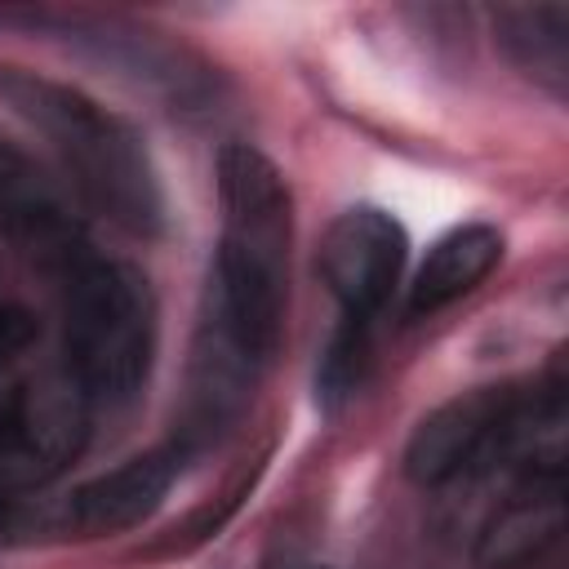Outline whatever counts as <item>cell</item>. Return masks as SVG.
Listing matches in <instances>:
<instances>
[{"mask_svg": "<svg viewBox=\"0 0 569 569\" xmlns=\"http://www.w3.org/2000/svg\"><path fill=\"white\" fill-rule=\"evenodd\" d=\"M218 204L222 236L209 262L200 311L244 333L258 351L276 356L293 244L289 187L262 151L231 142L218 151Z\"/></svg>", "mask_w": 569, "mask_h": 569, "instance_id": "1", "label": "cell"}, {"mask_svg": "<svg viewBox=\"0 0 569 569\" xmlns=\"http://www.w3.org/2000/svg\"><path fill=\"white\" fill-rule=\"evenodd\" d=\"M0 102L49 142L76 191L98 213L133 236H156L164 227L160 178L129 120L93 102L84 89L27 67H0Z\"/></svg>", "mask_w": 569, "mask_h": 569, "instance_id": "2", "label": "cell"}, {"mask_svg": "<svg viewBox=\"0 0 569 569\" xmlns=\"http://www.w3.org/2000/svg\"><path fill=\"white\" fill-rule=\"evenodd\" d=\"M156 356V293L133 262L67 258V378L93 405H129Z\"/></svg>", "mask_w": 569, "mask_h": 569, "instance_id": "3", "label": "cell"}, {"mask_svg": "<svg viewBox=\"0 0 569 569\" xmlns=\"http://www.w3.org/2000/svg\"><path fill=\"white\" fill-rule=\"evenodd\" d=\"M560 427V382L551 391L520 387H480L453 396L436 413L418 422L405 449V471L422 489H440L453 480H476L498 467H525L529 458L560 453L556 445H538L542 431Z\"/></svg>", "mask_w": 569, "mask_h": 569, "instance_id": "4", "label": "cell"}, {"mask_svg": "<svg viewBox=\"0 0 569 569\" xmlns=\"http://www.w3.org/2000/svg\"><path fill=\"white\" fill-rule=\"evenodd\" d=\"M89 436V400L62 378H27L0 391V498L49 485Z\"/></svg>", "mask_w": 569, "mask_h": 569, "instance_id": "5", "label": "cell"}, {"mask_svg": "<svg viewBox=\"0 0 569 569\" xmlns=\"http://www.w3.org/2000/svg\"><path fill=\"white\" fill-rule=\"evenodd\" d=\"M405 249H409L405 227L378 204H356L325 231L316 271L329 289V298L338 302L342 325L373 329V320L382 316V307L400 280Z\"/></svg>", "mask_w": 569, "mask_h": 569, "instance_id": "6", "label": "cell"}, {"mask_svg": "<svg viewBox=\"0 0 569 569\" xmlns=\"http://www.w3.org/2000/svg\"><path fill=\"white\" fill-rule=\"evenodd\" d=\"M565 533V467L560 453L516 467L507 493L476 533V560L485 569H525L542 560Z\"/></svg>", "mask_w": 569, "mask_h": 569, "instance_id": "7", "label": "cell"}, {"mask_svg": "<svg viewBox=\"0 0 569 569\" xmlns=\"http://www.w3.org/2000/svg\"><path fill=\"white\" fill-rule=\"evenodd\" d=\"M182 467L178 445L164 449H147L93 480H84L80 489H71V498L44 516V529L58 533H80V538H102V533H124L133 525H142L169 493L173 476Z\"/></svg>", "mask_w": 569, "mask_h": 569, "instance_id": "8", "label": "cell"}, {"mask_svg": "<svg viewBox=\"0 0 569 569\" xmlns=\"http://www.w3.org/2000/svg\"><path fill=\"white\" fill-rule=\"evenodd\" d=\"M498 258H502V236H498V227H489V222H467V227L445 231V236L427 249V258H422V267H418V276H413V284H409L405 316H409V320H422V316H436L440 307L458 302L462 293H471V289L498 267Z\"/></svg>", "mask_w": 569, "mask_h": 569, "instance_id": "9", "label": "cell"}, {"mask_svg": "<svg viewBox=\"0 0 569 569\" xmlns=\"http://www.w3.org/2000/svg\"><path fill=\"white\" fill-rule=\"evenodd\" d=\"M502 53L556 98L569 89V9L565 4H502L493 13Z\"/></svg>", "mask_w": 569, "mask_h": 569, "instance_id": "10", "label": "cell"}, {"mask_svg": "<svg viewBox=\"0 0 569 569\" xmlns=\"http://www.w3.org/2000/svg\"><path fill=\"white\" fill-rule=\"evenodd\" d=\"M31 338H36L31 316L18 311V307H4V302H0V369H9V365L31 347Z\"/></svg>", "mask_w": 569, "mask_h": 569, "instance_id": "11", "label": "cell"}, {"mask_svg": "<svg viewBox=\"0 0 569 569\" xmlns=\"http://www.w3.org/2000/svg\"><path fill=\"white\" fill-rule=\"evenodd\" d=\"M0 209H27V164L9 142H0Z\"/></svg>", "mask_w": 569, "mask_h": 569, "instance_id": "12", "label": "cell"}, {"mask_svg": "<svg viewBox=\"0 0 569 569\" xmlns=\"http://www.w3.org/2000/svg\"><path fill=\"white\" fill-rule=\"evenodd\" d=\"M267 569H325V565H316V560H302L298 551H284V556H271V560H267Z\"/></svg>", "mask_w": 569, "mask_h": 569, "instance_id": "13", "label": "cell"}]
</instances>
